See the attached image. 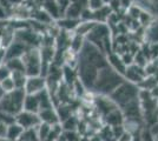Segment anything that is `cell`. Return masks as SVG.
<instances>
[{
  "label": "cell",
  "mask_w": 158,
  "mask_h": 141,
  "mask_svg": "<svg viewBox=\"0 0 158 141\" xmlns=\"http://www.w3.org/2000/svg\"><path fill=\"white\" fill-rule=\"evenodd\" d=\"M7 128H8V125H7V123H5L4 121L0 120V139H2V138H6Z\"/></svg>",
  "instance_id": "obj_29"
},
{
  "label": "cell",
  "mask_w": 158,
  "mask_h": 141,
  "mask_svg": "<svg viewBox=\"0 0 158 141\" xmlns=\"http://www.w3.org/2000/svg\"><path fill=\"white\" fill-rule=\"evenodd\" d=\"M0 85H1V88L4 89L5 94L11 93V92H13V91L17 89L15 84H14L13 79H12V76H11V78H8V79H6V80L1 81V82H0Z\"/></svg>",
  "instance_id": "obj_25"
},
{
  "label": "cell",
  "mask_w": 158,
  "mask_h": 141,
  "mask_svg": "<svg viewBox=\"0 0 158 141\" xmlns=\"http://www.w3.org/2000/svg\"><path fill=\"white\" fill-rule=\"evenodd\" d=\"M0 120L4 121L5 123H7L10 126L11 123L15 122V116L11 114H7V113H4V112H0Z\"/></svg>",
  "instance_id": "obj_28"
},
{
  "label": "cell",
  "mask_w": 158,
  "mask_h": 141,
  "mask_svg": "<svg viewBox=\"0 0 158 141\" xmlns=\"http://www.w3.org/2000/svg\"><path fill=\"white\" fill-rule=\"evenodd\" d=\"M24 111L26 112H31V113H39L40 111V105L38 96L37 95H30L26 94L25 98V102H24Z\"/></svg>",
  "instance_id": "obj_14"
},
{
  "label": "cell",
  "mask_w": 158,
  "mask_h": 141,
  "mask_svg": "<svg viewBox=\"0 0 158 141\" xmlns=\"http://www.w3.org/2000/svg\"><path fill=\"white\" fill-rule=\"evenodd\" d=\"M150 4H151L152 6H157L158 5V0H148Z\"/></svg>",
  "instance_id": "obj_35"
},
{
  "label": "cell",
  "mask_w": 158,
  "mask_h": 141,
  "mask_svg": "<svg viewBox=\"0 0 158 141\" xmlns=\"http://www.w3.org/2000/svg\"><path fill=\"white\" fill-rule=\"evenodd\" d=\"M139 95H140V87L138 85L125 80L113 93L110 94V99L122 111L127 105L139 100Z\"/></svg>",
  "instance_id": "obj_3"
},
{
  "label": "cell",
  "mask_w": 158,
  "mask_h": 141,
  "mask_svg": "<svg viewBox=\"0 0 158 141\" xmlns=\"http://www.w3.org/2000/svg\"><path fill=\"white\" fill-rule=\"evenodd\" d=\"M47 88V79L46 76L43 75H37V76H28L26 81V85L24 91L26 94L30 95H37L40 92Z\"/></svg>",
  "instance_id": "obj_7"
},
{
  "label": "cell",
  "mask_w": 158,
  "mask_h": 141,
  "mask_svg": "<svg viewBox=\"0 0 158 141\" xmlns=\"http://www.w3.org/2000/svg\"><path fill=\"white\" fill-rule=\"evenodd\" d=\"M58 26L60 28H63V31H66V32H76V29L78 28L79 24L81 22L80 19H71V18H63V19H59L58 20Z\"/></svg>",
  "instance_id": "obj_16"
},
{
  "label": "cell",
  "mask_w": 158,
  "mask_h": 141,
  "mask_svg": "<svg viewBox=\"0 0 158 141\" xmlns=\"http://www.w3.org/2000/svg\"><path fill=\"white\" fill-rule=\"evenodd\" d=\"M26 92L24 89H15L11 93H6L0 99V112L17 116L24 111V102Z\"/></svg>",
  "instance_id": "obj_5"
},
{
  "label": "cell",
  "mask_w": 158,
  "mask_h": 141,
  "mask_svg": "<svg viewBox=\"0 0 158 141\" xmlns=\"http://www.w3.org/2000/svg\"><path fill=\"white\" fill-rule=\"evenodd\" d=\"M57 141H66V139H65V136H64V134H63V136H60L59 139Z\"/></svg>",
  "instance_id": "obj_38"
},
{
  "label": "cell",
  "mask_w": 158,
  "mask_h": 141,
  "mask_svg": "<svg viewBox=\"0 0 158 141\" xmlns=\"http://www.w3.org/2000/svg\"><path fill=\"white\" fill-rule=\"evenodd\" d=\"M51 128H52L51 125H47V123H44V122H41L38 126L37 131H38V136H39L40 141H46L47 136L51 132Z\"/></svg>",
  "instance_id": "obj_23"
},
{
  "label": "cell",
  "mask_w": 158,
  "mask_h": 141,
  "mask_svg": "<svg viewBox=\"0 0 158 141\" xmlns=\"http://www.w3.org/2000/svg\"><path fill=\"white\" fill-rule=\"evenodd\" d=\"M19 141H40L39 136H38V131H37V128L25 129L24 133L20 136Z\"/></svg>",
  "instance_id": "obj_21"
},
{
  "label": "cell",
  "mask_w": 158,
  "mask_h": 141,
  "mask_svg": "<svg viewBox=\"0 0 158 141\" xmlns=\"http://www.w3.org/2000/svg\"><path fill=\"white\" fill-rule=\"evenodd\" d=\"M86 41L99 48L106 55L111 53V31L106 22H97L91 32L85 37Z\"/></svg>",
  "instance_id": "obj_4"
},
{
  "label": "cell",
  "mask_w": 158,
  "mask_h": 141,
  "mask_svg": "<svg viewBox=\"0 0 158 141\" xmlns=\"http://www.w3.org/2000/svg\"><path fill=\"white\" fill-rule=\"evenodd\" d=\"M23 62L25 66L27 76H37L43 73V58L39 48H30L23 55Z\"/></svg>",
  "instance_id": "obj_6"
},
{
  "label": "cell",
  "mask_w": 158,
  "mask_h": 141,
  "mask_svg": "<svg viewBox=\"0 0 158 141\" xmlns=\"http://www.w3.org/2000/svg\"><path fill=\"white\" fill-rule=\"evenodd\" d=\"M37 96H38V100H39L40 111H41V109H46V108L56 107V106H54V101H53L52 95L48 92L47 88L44 89L43 92H40L39 94H37Z\"/></svg>",
  "instance_id": "obj_15"
},
{
  "label": "cell",
  "mask_w": 158,
  "mask_h": 141,
  "mask_svg": "<svg viewBox=\"0 0 158 141\" xmlns=\"http://www.w3.org/2000/svg\"><path fill=\"white\" fill-rule=\"evenodd\" d=\"M24 128L20 126L19 123H17V122H13V123H11L8 128H7V134H6V138L7 139H10V140H13V141H19L20 136L21 134L24 133Z\"/></svg>",
  "instance_id": "obj_17"
},
{
  "label": "cell",
  "mask_w": 158,
  "mask_h": 141,
  "mask_svg": "<svg viewBox=\"0 0 158 141\" xmlns=\"http://www.w3.org/2000/svg\"><path fill=\"white\" fill-rule=\"evenodd\" d=\"M8 14H10V11H8L7 8H5V7L0 4V21L6 20L7 17H8Z\"/></svg>",
  "instance_id": "obj_31"
},
{
  "label": "cell",
  "mask_w": 158,
  "mask_h": 141,
  "mask_svg": "<svg viewBox=\"0 0 158 141\" xmlns=\"http://www.w3.org/2000/svg\"><path fill=\"white\" fill-rule=\"evenodd\" d=\"M6 62V48H0V66H2Z\"/></svg>",
  "instance_id": "obj_32"
},
{
  "label": "cell",
  "mask_w": 158,
  "mask_h": 141,
  "mask_svg": "<svg viewBox=\"0 0 158 141\" xmlns=\"http://www.w3.org/2000/svg\"><path fill=\"white\" fill-rule=\"evenodd\" d=\"M4 95H5V92H4V89L1 88V85H0V99H1Z\"/></svg>",
  "instance_id": "obj_36"
},
{
  "label": "cell",
  "mask_w": 158,
  "mask_h": 141,
  "mask_svg": "<svg viewBox=\"0 0 158 141\" xmlns=\"http://www.w3.org/2000/svg\"><path fill=\"white\" fill-rule=\"evenodd\" d=\"M139 135H140V140L142 141H157L155 133L152 132L151 128L143 127L139 132Z\"/></svg>",
  "instance_id": "obj_24"
},
{
  "label": "cell",
  "mask_w": 158,
  "mask_h": 141,
  "mask_svg": "<svg viewBox=\"0 0 158 141\" xmlns=\"http://www.w3.org/2000/svg\"><path fill=\"white\" fill-rule=\"evenodd\" d=\"M155 19L152 21V24L148 28H145V38L149 44L152 42H158V10L156 11Z\"/></svg>",
  "instance_id": "obj_13"
},
{
  "label": "cell",
  "mask_w": 158,
  "mask_h": 141,
  "mask_svg": "<svg viewBox=\"0 0 158 141\" xmlns=\"http://www.w3.org/2000/svg\"><path fill=\"white\" fill-rule=\"evenodd\" d=\"M6 66L10 68V71L13 73V72H25V66H24V62L21 58H14V59H10L6 60ZM26 73V72H25ZM27 75V74H26Z\"/></svg>",
  "instance_id": "obj_18"
},
{
  "label": "cell",
  "mask_w": 158,
  "mask_h": 141,
  "mask_svg": "<svg viewBox=\"0 0 158 141\" xmlns=\"http://www.w3.org/2000/svg\"><path fill=\"white\" fill-rule=\"evenodd\" d=\"M107 61H109V65L111 66L116 72H118L119 74H122L123 76L125 75V72L127 69V66L124 62L122 55H118L114 52H111V53L107 55Z\"/></svg>",
  "instance_id": "obj_12"
},
{
  "label": "cell",
  "mask_w": 158,
  "mask_h": 141,
  "mask_svg": "<svg viewBox=\"0 0 158 141\" xmlns=\"http://www.w3.org/2000/svg\"><path fill=\"white\" fill-rule=\"evenodd\" d=\"M104 2H103V0H89V4H87V7L90 8V10H93V11H96V10H99V8H102V7H104Z\"/></svg>",
  "instance_id": "obj_27"
},
{
  "label": "cell",
  "mask_w": 158,
  "mask_h": 141,
  "mask_svg": "<svg viewBox=\"0 0 158 141\" xmlns=\"http://www.w3.org/2000/svg\"><path fill=\"white\" fill-rule=\"evenodd\" d=\"M30 49V47L25 45L24 42L15 40L6 48V60L14 59V58H23V55Z\"/></svg>",
  "instance_id": "obj_10"
},
{
  "label": "cell",
  "mask_w": 158,
  "mask_h": 141,
  "mask_svg": "<svg viewBox=\"0 0 158 141\" xmlns=\"http://www.w3.org/2000/svg\"><path fill=\"white\" fill-rule=\"evenodd\" d=\"M15 122L19 123L24 129H31V128H38L41 121H40L39 115L37 113H31L23 111L15 116Z\"/></svg>",
  "instance_id": "obj_8"
},
{
  "label": "cell",
  "mask_w": 158,
  "mask_h": 141,
  "mask_svg": "<svg viewBox=\"0 0 158 141\" xmlns=\"http://www.w3.org/2000/svg\"><path fill=\"white\" fill-rule=\"evenodd\" d=\"M132 140H133V134H131V133H129V132L125 131L116 141H132Z\"/></svg>",
  "instance_id": "obj_30"
},
{
  "label": "cell",
  "mask_w": 158,
  "mask_h": 141,
  "mask_svg": "<svg viewBox=\"0 0 158 141\" xmlns=\"http://www.w3.org/2000/svg\"><path fill=\"white\" fill-rule=\"evenodd\" d=\"M139 99L145 127L152 129L158 123V98L153 96L150 91L140 89Z\"/></svg>",
  "instance_id": "obj_2"
},
{
  "label": "cell",
  "mask_w": 158,
  "mask_h": 141,
  "mask_svg": "<svg viewBox=\"0 0 158 141\" xmlns=\"http://www.w3.org/2000/svg\"><path fill=\"white\" fill-rule=\"evenodd\" d=\"M124 78H125V80L139 86L148 78V73H146V69L144 67H140L136 64H132L126 69Z\"/></svg>",
  "instance_id": "obj_9"
},
{
  "label": "cell",
  "mask_w": 158,
  "mask_h": 141,
  "mask_svg": "<svg viewBox=\"0 0 158 141\" xmlns=\"http://www.w3.org/2000/svg\"><path fill=\"white\" fill-rule=\"evenodd\" d=\"M139 132H140V129H139L138 132L133 133V140H132V141H142V140H140V135H139Z\"/></svg>",
  "instance_id": "obj_34"
},
{
  "label": "cell",
  "mask_w": 158,
  "mask_h": 141,
  "mask_svg": "<svg viewBox=\"0 0 158 141\" xmlns=\"http://www.w3.org/2000/svg\"><path fill=\"white\" fill-rule=\"evenodd\" d=\"M10 2H11V5L12 6H21L23 4H24V0H10Z\"/></svg>",
  "instance_id": "obj_33"
},
{
  "label": "cell",
  "mask_w": 158,
  "mask_h": 141,
  "mask_svg": "<svg viewBox=\"0 0 158 141\" xmlns=\"http://www.w3.org/2000/svg\"><path fill=\"white\" fill-rule=\"evenodd\" d=\"M0 141H13V140H10V139H7V138H2V139H0Z\"/></svg>",
  "instance_id": "obj_39"
},
{
  "label": "cell",
  "mask_w": 158,
  "mask_h": 141,
  "mask_svg": "<svg viewBox=\"0 0 158 141\" xmlns=\"http://www.w3.org/2000/svg\"><path fill=\"white\" fill-rule=\"evenodd\" d=\"M38 115H39L40 118V121L44 122V123L51 125V126L59 125L60 123V118L59 115H58V112H57V108L56 107L41 109L38 113Z\"/></svg>",
  "instance_id": "obj_11"
},
{
  "label": "cell",
  "mask_w": 158,
  "mask_h": 141,
  "mask_svg": "<svg viewBox=\"0 0 158 141\" xmlns=\"http://www.w3.org/2000/svg\"><path fill=\"white\" fill-rule=\"evenodd\" d=\"M124 81H125V78L118 72H116L109 65L99 71L98 78L93 86L92 92L97 95L110 96V94L113 93Z\"/></svg>",
  "instance_id": "obj_1"
},
{
  "label": "cell",
  "mask_w": 158,
  "mask_h": 141,
  "mask_svg": "<svg viewBox=\"0 0 158 141\" xmlns=\"http://www.w3.org/2000/svg\"><path fill=\"white\" fill-rule=\"evenodd\" d=\"M11 76H12V72L6 66V64H4L2 66H0V82L6 80L8 78H11Z\"/></svg>",
  "instance_id": "obj_26"
},
{
  "label": "cell",
  "mask_w": 158,
  "mask_h": 141,
  "mask_svg": "<svg viewBox=\"0 0 158 141\" xmlns=\"http://www.w3.org/2000/svg\"><path fill=\"white\" fill-rule=\"evenodd\" d=\"M34 18H35L37 22H39L41 25H43V24H48V22H51V21L53 20L52 17L47 13L44 8L35 11V12H34Z\"/></svg>",
  "instance_id": "obj_22"
},
{
  "label": "cell",
  "mask_w": 158,
  "mask_h": 141,
  "mask_svg": "<svg viewBox=\"0 0 158 141\" xmlns=\"http://www.w3.org/2000/svg\"><path fill=\"white\" fill-rule=\"evenodd\" d=\"M152 132H153V133H156V132H158V123L156 125V126H155V127L152 128Z\"/></svg>",
  "instance_id": "obj_37"
},
{
  "label": "cell",
  "mask_w": 158,
  "mask_h": 141,
  "mask_svg": "<svg viewBox=\"0 0 158 141\" xmlns=\"http://www.w3.org/2000/svg\"><path fill=\"white\" fill-rule=\"evenodd\" d=\"M27 76L25 72H13L12 73V79H13L14 84H15V87L17 89H24L25 85H26Z\"/></svg>",
  "instance_id": "obj_19"
},
{
  "label": "cell",
  "mask_w": 158,
  "mask_h": 141,
  "mask_svg": "<svg viewBox=\"0 0 158 141\" xmlns=\"http://www.w3.org/2000/svg\"><path fill=\"white\" fill-rule=\"evenodd\" d=\"M155 136H156V140L158 141V132H156V133H155Z\"/></svg>",
  "instance_id": "obj_40"
},
{
  "label": "cell",
  "mask_w": 158,
  "mask_h": 141,
  "mask_svg": "<svg viewBox=\"0 0 158 141\" xmlns=\"http://www.w3.org/2000/svg\"><path fill=\"white\" fill-rule=\"evenodd\" d=\"M61 127L64 129V132H74L77 129V126H78V121L76 119V116H70L67 118L66 120H64L63 122H60Z\"/></svg>",
  "instance_id": "obj_20"
}]
</instances>
